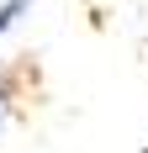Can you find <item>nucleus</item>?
I'll return each instance as SVG.
<instances>
[{
	"instance_id": "nucleus-1",
	"label": "nucleus",
	"mask_w": 148,
	"mask_h": 153,
	"mask_svg": "<svg viewBox=\"0 0 148 153\" xmlns=\"http://www.w3.org/2000/svg\"><path fill=\"white\" fill-rule=\"evenodd\" d=\"M32 5H37V0H0V32H11L16 21L32 11Z\"/></svg>"
},
{
	"instance_id": "nucleus-2",
	"label": "nucleus",
	"mask_w": 148,
	"mask_h": 153,
	"mask_svg": "<svg viewBox=\"0 0 148 153\" xmlns=\"http://www.w3.org/2000/svg\"><path fill=\"white\" fill-rule=\"evenodd\" d=\"M0 132H5V90H0Z\"/></svg>"
}]
</instances>
